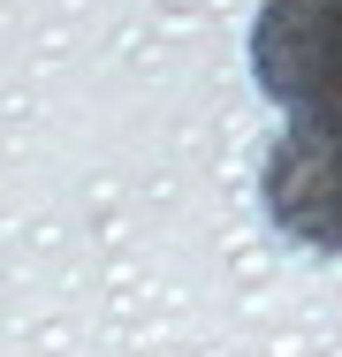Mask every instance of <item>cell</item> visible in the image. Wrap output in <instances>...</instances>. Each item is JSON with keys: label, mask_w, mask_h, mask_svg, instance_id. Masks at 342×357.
Here are the masks:
<instances>
[{"label": "cell", "mask_w": 342, "mask_h": 357, "mask_svg": "<svg viewBox=\"0 0 342 357\" xmlns=\"http://www.w3.org/2000/svg\"><path fill=\"white\" fill-rule=\"evenodd\" d=\"M259 198L297 251L342 259V130H281L259 167Z\"/></svg>", "instance_id": "2"}, {"label": "cell", "mask_w": 342, "mask_h": 357, "mask_svg": "<svg viewBox=\"0 0 342 357\" xmlns=\"http://www.w3.org/2000/svg\"><path fill=\"white\" fill-rule=\"evenodd\" d=\"M251 76L289 130H342V0H267L251 15Z\"/></svg>", "instance_id": "1"}]
</instances>
